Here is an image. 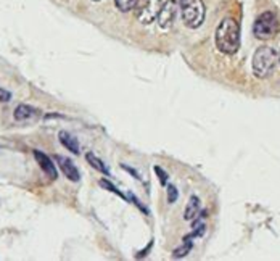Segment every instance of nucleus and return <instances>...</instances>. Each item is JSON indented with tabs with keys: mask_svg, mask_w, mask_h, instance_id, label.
Here are the masks:
<instances>
[{
	"mask_svg": "<svg viewBox=\"0 0 280 261\" xmlns=\"http://www.w3.org/2000/svg\"><path fill=\"white\" fill-rule=\"evenodd\" d=\"M181 12L182 21L187 28L197 29L203 24L206 13L203 0H181Z\"/></svg>",
	"mask_w": 280,
	"mask_h": 261,
	"instance_id": "obj_3",
	"label": "nucleus"
},
{
	"mask_svg": "<svg viewBox=\"0 0 280 261\" xmlns=\"http://www.w3.org/2000/svg\"><path fill=\"white\" fill-rule=\"evenodd\" d=\"M200 212H202V203H200V198L197 197V195H192L189 203H187V206H185L184 220H187V221L195 220V218L200 214Z\"/></svg>",
	"mask_w": 280,
	"mask_h": 261,
	"instance_id": "obj_9",
	"label": "nucleus"
},
{
	"mask_svg": "<svg viewBox=\"0 0 280 261\" xmlns=\"http://www.w3.org/2000/svg\"><path fill=\"white\" fill-rule=\"evenodd\" d=\"M161 0H137L135 4V16L142 24H152L161 8Z\"/></svg>",
	"mask_w": 280,
	"mask_h": 261,
	"instance_id": "obj_5",
	"label": "nucleus"
},
{
	"mask_svg": "<svg viewBox=\"0 0 280 261\" xmlns=\"http://www.w3.org/2000/svg\"><path fill=\"white\" fill-rule=\"evenodd\" d=\"M193 238H197V236L193 234V232H192V234H189V236L184 237L182 245L179 246V248L174 250V258H182V256L189 255L190 250H192V246H193Z\"/></svg>",
	"mask_w": 280,
	"mask_h": 261,
	"instance_id": "obj_12",
	"label": "nucleus"
},
{
	"mask_svg": "<svg viewBox=\"0 0 280 261\" xmlns=\"http://www.w3.org/2000/svg\"><path fill=\"white\" fill-rule=\"evenodd\" d=\"M277 28H279V21H277L276 14L272 12H264L255 21L253 34H255L256 39L268 40V39H272L276 36Z\"/></svg>",
	"mask_w": 280,
	"mask_h": 261,
	"instance_id": "obj_4",
	"label": "nucleus"
},
{
	"mask_svg": "<svg viewBox=\"0 0 280 261\" xmlns=\"http://www.w3.org/2000/svg\"><path fill=\"white\" fill-rule=\"evenodd\" d=\"M16 121H26V120H32L35 116H39V110H35V108L29 106V105H24L21 104L15 108V113H13Z\"/></svg>",
	"mask_w": 280,
	"mask_h": 261,
	"instance_id": "obj_10",
	"label": "nucleus"
},
{
	"mask_svg": "<svg viewBox=\"0 0 280 261\" xmlns=\"http://www.w3.org/2000/svg\"><path fill=\"white\" fill-rule=\"evenodd\" d=\"M135 4H137V0H114V5H116V8L123 13L131 12Z\"/></svg>",
	"mask_w": 280,
	"mask_h": 261,
	"instance_id": "obj_14",
	"label": "nucleus"
},
{
	"mask_svg": "<svg viewBox=\"0 0 280 261\" xmlns=\"http://www.w3.org/2000/svg\"><path fill=\"white\" fill-rule=\"evenodd\" d=\"M100 186H102V187H105L106 190H110V192H113V194L119 195V197H121V198H124L126 202L129 200V198L126 197V195H124L123 192H121V190H118V188H116V187H114V186H113V184L110 182V180H105V179H102V180H100Z\"/></svg>",
	"mask_w": 280,
	"mask_h": 261,
	"instance_id": "obj_15",
	"label": "nucleus"
},
{
	"mask_svg": "<svg viewBox=\"0 0 280 261\" xmlns=\"http://www.w3.org/2000/svg\"><path fill=\"white\" fill-rule=\"evenodd\" d=\"M55 162L60 164V168L63 171V174L66 176L69 180H73V182H77L79 179H81V174H79L77 168H76V164L71 162L69 158L66 156H63V155H56L55 156Z\"/></svg>",
	"mask_w": 280,
	"mask_h": 261,
	"instance_id": "obj_7",
	"label": "nucleus"
},
{
	"mask_svg": "<svg viewBox=\"0 0 280 261\" xmlns=\"http://www.w3.org/2000/svg\"><path fill=\"white\" fill-rule=\"evenodd\" d=\"M177 8H179V5L176 0H168L166 4L161 5L156 20H158V26H160L163 31H166V29H169L174 24V20L177 16Z\"/></svg>",
	"mask_w": 280,
	"mask_h": 261,
	"instance_id": "obj_6",
	"label": "nucleus"
},
{
	"mask_svg": "<svg viewBox=\"0 0 280 261\" xmlns=\"http://www.w3.org/2000/svg\"><path fill=\"white\" fill-rule=\"evenodd\" d=\"M153 170H155V172H156V176L160 178L161 186H166V184H168V172H164V170L160 168V166H155Z\"/></svg>",
	"mask_w": 280,
	"mask_h": 261,
	"instance_id": "obj_16",
	"label": "nucleus"
},
{
	"mask_svg": "<svg viewBox=\"0 0 280 261\" xmlns=\"http://www.w3.org/2000/svg\"><path fill=\"white\" fill-rule=\"evenodd\" d=\"M11 98V94L8 90L0 89V102H8Z\"/></svg>",
	"mask_w": 280,
	"mask_h": 261,
	"instance_id": "obj_18",
	"label": "nucleus"
},
{
	"mask_svg": "<svg viewBox=\"0 0 280 261\" xmlns=\"http://www.w3.org/2000/svg\"><path fill=\"white\" fill-rule=\"evenodd\" d=\"M216 47L226 55H234L240 48V24L234 18L222 20L216 29Z\"/></svg>",
	"mask_w": 280,
	"mask_h": 261,
	"instance_id": "obj_1",
	"label": "nucleus"
},
{
	"mask_svg": "<svg viewBox=\"0 0 280 261\" xmlns=\"http://www.w3.org/2000/svg\"><path fill=\"white\" fill-rule=\"evenodd\" d=\"M85 160H87V162L90 163V166H93V168H95L97 171L106 174V176H110V170L106 168V164L100 158H97L93 154H87V155H85Z\"/></svg>",
	"mask_w": 280,
	"mask_h": 261,
	"instance_id": "obj_13",
	"label": "nucleus"
},
{
	"mask_svg": "<svg viewBox=\"0 0 280 261\" xmlns=\"http://www.w3.org/2000/svg\"><path fill=\"white\" fill-rule=\"evenodd\" d=\"M93 2H100V0H93Z\"/></svg>",
	"mask_w": 280,
	"mask_h": 261,
	"instance_id": "obj_19",
	"label": "nucleus"
},
{
	"mask_svg": "<svg viewBox=\"0 0 280 261\" xmlns=\"http://www.w3.org/2000/svg\"><path fill=\"white\" fill-rule=\"evenodd\" d=\"M179 197V192H177V188L174 186H168V202L169 203H174Z\"/></svg>",
	"mask_w": 280,
	"mask_h": 261,
	"instance_id": "obj_17",
	"label": "nucleus"
},
{
	"mask_svg": "<svg viewBox=\"0 0 280 261\" xmlns=\"http://www.w3.org/2000/svg\"><path fill=\"white\" fill-rule=\"evenodd\" d=\"M58 139L63 144V147H66L68 150H71L76 155L79 154V142H77L76 137H73L69 132H66V130H60Z\"/></svg>",
	"mask_w": 280,
	"mask_h": 261,
	"instance_id": "obj_11",
	"label": "nucleus"
},
{
	"mask_svg": "<svg viewBox=\"0 0 280 261\" xmlns=\"http://www.w3.org/2000/svg\"><path fill=\"white\" fill-rule=\"evenodd\" d=\"M279 62H280V55H279Z\"/></svg>",
	"mask_w": 280,
	"mask_h": 261,
	"instance_id": "obj_20",
	"label": "nucleus"
},
{
	"mask_svg": "<svg viewBox=\"0 0 280 261\" xmlns=\"http://www.w3.org/2000/svg\"><path fill=\"white\" fill-rule=\"evenodd\" d=\"M279 62V55L272 47L261 46L256 48L253 55V72L256 78H268L272 71H274L276 64Z\"/></svg>",
	"mask_w": 280,
	"mask_h": 261,
	"instance_id": "obj_2",
	"label": "nucleus"
},
{
	"mask_svg": "<svg viewBox=\"0 0 280 261\" xmlns=\"http://www.w3.org/2000/svg\"><path fill=\"white\" fill-rule=\"evenodd\" d=\"M34 158L37 160L39 166L45 171V174H47L50 179H56V178H58V172H56L55 163L45 154H42L40 150H34Z\"/></svg>",
	"mask_w": 280,
	"mask_h": 261,
	"instance_id": "obj_8",
	"label": "nucleus"
}]
</instances>
